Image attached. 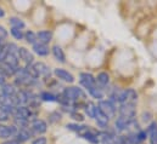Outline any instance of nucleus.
<instances>
[{
    "instance_id": "obj_37",
    "label": "nucleus",
    "mask_w": 157,
    "mask_h": 144,
    "mask_svg": "<svg viewBox=\"0 0 157 144\" xmlns=\"http://www.w3.org/2000/svg\"><path fill=\"white\" fill-rule=\"evenodd\" d=\"M4 16H5V11L0 7V17H4Z\"/></svg>"
},
{
    "instance_id": "obj_2",
    "label": "nucleus",
    "mask_w": 157,
    "mask_h": 144,
    "mask_svg": "<svg viewBox=\"0 0 157 144\" xmlns=\"http://www.w3.org/2000/svg\"><path fill=\"white\" fill-rule=\"evenodd\" d=\"M62 96H63L68 102H71V101H78V99H84V98H85V93L82 91V88L75 87V86L65 88Z\"/></svg>"
},
{
    "instance_id": "obj_31",
    "label": "nucleus",
    "mask_w": 157,
    "mask_h": 144,
    "mask_svg": "<svg viewBox=\"0 0 157 144\" xmlns=\"http://www.w3.org/2000/svg\"><path fill=\"white\" fill-rule=\"evenodd\" d=\"M7 38V32H6V29L2 27V26H0V45H4L2 42H4V40Z\"/></svg>"
},
{
    "instance_id": "obj_36",
    "label": "nucleus",
    "mask_w": 157,
    "mask_h": 144,
    "mask_svg": "<svg viewBox=\"0 0 157 144\" xmlns=\"http://www.w3.org/2000/svg\"><path fill=\"white\" fill-rule=\"evenodd\" d=\"M2 144H21V142H20V141H17V139L15 138V139H9V141L4 142Z\"/></svg>"
},
{
    "instance_id": "obj_24",
    "label": "nucleus",
    "mask_w": 157,
    "mask_h": 144,
    "mask_svg": "<svg viewBox=\"0 0 157 144\" xmlns=\"http://www.w3.org/2000/svg\"><path fill=\"white\" fill-rule=\"evenodd\" d=\"M110 81V76L107 73H100L96 77V82H99L101 86H106Z\"/></svg>"
},
{
    "instance_id": "obj_8",
    "label": "nucleus",
    "mask_w": 157,
    "mask_h": 144,
    "mask_svg": "<svg viewBox=\"0 0 157 144\" xmlns=\"http://www.w3.org/2000/svg\"><path fill=\"white\" fill-rule=\"evenodd\" d=\"M134 122V119L132 117H127V116H119L116 120V128L118 131H123L127 130L128 127L132 126V124Z\"/></svg>"
},
{
    "instance_id": "obj_28",
    "label": "nucleus",
    "mask_w": 157,
    "mask_h": 144,
    "mask_svg": "<svg viewBox=\"0 0 157 144\" xmlns=\"http://www.w3.org/2000/svg\"><path fill=\"white\" fill-rule=\"evenodd\" d=\"M89 93L94 97V98H102V92H101V90L100 88H98V86H95V87H93V88H90L89 90Z\"/></svg>"
},
{
    "instance_id": "obj_9",
    "label": "nucleus",
    "mask_w": 157,
    "mask_h": 144,
    "mask_svg": "<svg viewBox=\"0 0 157 144\" xmlns=\"http://www.w3.org/2000/svg\"><path fill=\"white\" fill-rule=\"evenodd\" d=\"M119 116H127L134 119L135 116V104H121Z\"/></svg>"
},
{
    "instance_id": "obj_6",
    "label": "nucleus",
    "mask_w": 157,
    "mask_h": 144,
    "mask_svg": "<svg viewBox=\"0 0 157 144\" xmlns=\"http://www.w3.org/2000/svg\"><path fill=\"white\" fill-rule=\"evenodd\" d=\"M18 132V128L12 125V126H6V125H0V138H10L12 136H16Z\"/></svg>"
},
{
    "instance_id": "obj_33",
    "label": "nucleus",
    "mask_w": 157,
    "mask_h": 144,
    "mask_svg": "<svg viewBox=\"0 0 157 144\" xmlns=\"http://www.w3.org/2000/svg\"><path fill=\"white\" fill-rule=\"evenodd\" d=\"M48 143V141H46V138L45 137H38L37 139H34L32 144H46Z\"/></svg>"
},
{
    "instance_id": "obj_10",
    "label": "nucleus",
    "mask_w": 157,
    "mask_h": 144,
    "mask_svg": "<svg viewBox=\"0 0 157 144\" xmlns=\"http://www.w3.org/2000/svg\"><path fill=\"white\" fill-rule=\"evenodd\" d=\"M31 128L33 132L41 135V133H45L46 130H48V125L44 120H40V119H36L32 124H31Z\"/></svg>"
},
{
    "instance_id": "obj_12",
    "label": "nucleus",
    "mask_w": 157,
    "mask_h": 144,
    "mask_svg": "<svg viewBox=\"0 0 157 144\" xmlns=\"http://www.w3.org/2000/svg\"><path fill=\"white\" fill-rule=\"evenodd\" d=\"M55 75L60 79V80H62V81H66V82H70V84H72L73 81H75V77H73V75L71 74V73H68L67 70H65V69H55Z\"/></svg>"
},
{
    "instance_id": "obj_18",
    "label": "nucleus",
    "mask_w": 157,
    "mask_h": 144,
    "mask_svg": "<svg viewBox=\"0 0 157 144\" xmlns=\"http://www.w3.org/2000/svg\"><path fill=\"white\" fill-rule=\"evenodd\" d=\"M52 53H54L55 58H56L59 62H61V63H65V53H63L62 49H61L59 45H55V46H52Z\"/></svg>"
},
{
    "instance_id": "obj_30",
    "label": "nucleus",
    "mask_w": 157,
    "mask_h": 144,
    "mask_svg": "<svg viewBox=\"0 0 157 144\" xmlns=\"http://www.w3.org/2000/svg\"><path fill=\"white\" fill-rule=\"evenodd\" d=\"M9 117H10V114H9L7 111H5L4 109L0 108V122H5V121H7Z\"/></svg>"
},
{
    "instance_id": "obj_19",
    "label": "nucleus",
    "mask_w": 157,
    "mask_h": 144,
    "mask_svg": "<svg viewBox=\"0 0 157 144\" xmlns=\"http://www.w3.org/2000/svg\"><path fill=\"white\" fill-rule=\"evenodd\" d=\"M17 93V90L15 87V85L12 84H5L2 86V96H15Z\"/></svg>"
},
{
    "instance_id": "obj_4",
    "label": "nucleus",
    "mask_w": 157,
    "mask_h": 144,
    "mask_svg": "<svg viewBox=\"0 0 157 144\" xmlns=\"http://www.w3.org/2000/svg\"><path fill=\"white\" fill-rule=\"evenodd\" d=\"M15 116V119H22V120H28L31 116H32V110L25 106H20V107H16L13 109L12 114Z\"/></svg>"
},
{
    "instance_id": "obj_17",
    "label": "nucleus",
    "mask_w": 157,
    "mask_h": 144,
    "mask_svg": "<svg viewBox=\"0 0 157 144\" xmlns=\"http://www.w3.org/2000/svg\"><path fill=\"white\" fill-rule=\"evenodd\" d=\"M147 132H149V135H150V143L157 144V124L156 122H152V124L149 126Z\"/></svg>"
},
{
    "instance_id": "obj_13",
    "label": "nucleus",
    "mask_w": 157,
    "mask_h": 144,
    "mask_svg": "<svg viewBox=\"0 0 157 144\" xmlns=\"http://www.w3.org/2000/svg\"><path fill=\"white\" fill-rule=\"evenodd\" d=\"M52 39V33L50 31H40L37 33V40L40 44L46 45L48 42H50Z\"/></svg>"
},
{
    "instance_id": "obj_3",
    "label": "nucleus",
    "mask_w": 157,
    "mask_h": 144,
    "mask_svg": "<svg viewBox=\"0 0 157 144\" xmlns=\"http://www.w3.org/2000/svg\"><path fill=\"white\" fill-rule=\"evenodd\" d=\"M99 109L102 114H105L109 119L113 117L116 114V108L110 101H100L99 102Z\"/></svg>"
},
{
    "instance_id": "obj_26",
    "label": "nucleus",
    "mask_w": 157,
    "mask_h": 144,
    "mask_svg": "<svg viewBox=\"0 0 157 144\" xmlns=\"http://www.w3.org/2000/svg\"><path fill=\"white\" fill-rule=\"evenodd\" d=\"M25 39L27 40V42H29V44H36L38 40H37V34L34 33V32H32V31H28L26 34H25Z\"/></svg>"
},
{
    "instance_id": "obj_5",
    "label": "nucleus",
    "mask_w": 157,
    "mask_h": 144,
    "mask_svg": "<svg viewBox=\"0 0 157 144\" xmlns=\"http://www.w3.org/2000/svg\"><path fill=\"white\" fill-rule=\"evenodd\" d=\"M80 84L89 91L90 88L96 86V79L89 73H82L80 74Z\"/></svg>"
},
{
    "instance_id": "obj_20",
    "label": "nucleus",
    "mask_w": 157,
    "mask_h": 144,
    "mask_svg": "<svg viewBox=\"0 0 157 144\" xmlns=\"http://www.w3.org/2000/svg\"><path fill=\"white\" fill-rule=\"evenodd\" d=\"M16 139L17 141H20V142H26V141H28L29 138H31V132L27 130V128H20L18 130V132H17V135H16Z\"/></svg>"
},
{
    "instance_id": "obj_23",
    "label": "nucleus",
    "mask_w": 157,
    "mask_h": 144,
    "mask_svg": "<svg viewBox=\"0 0 157 144\" xmlns=\"http://www.w3.org/2000/svg\"><path fill=\"white\" fill-rule=\"evenodd\" d=\"M82 137H83L84 139H86V141H89V142H91V143H94V144L99 143V138H98V135H96V133H94V132H91L90 130H89L86 133H84Z\"/></svg>"
},
{
    "instance_id": "obj_34",
    "label": "nucleus",
    "mask_w": 157,
    "mask_h": 144,
    "mask_svg": "<svg viewBox=\"0 0 157 144\" xmlns=\"http://www.w3.org/2000/svg\"><path fill=\"white\" fill-rule=\"evenodd\" d=\"M136 138H138V141H139V142L144 141V139L146 138V132H144V131L138 132V133H136Z\"/></svg>"
},
{
    "instance_id": "obj_7",
    "label": "nucleus",
    "mask_w": 157,
    "mask_h": 144,
    "mask_svg": "<svg viewBox=\"0 0 157 144\" xmlns=\"http://www.w3.org/2000/svg\"><path fill=\"white\" fill-rule=\"evenodd\" d=\"M18 57L26 63V66H29L33 63L34 61V56L32 52H29V50H27L26 47H18Z\"/></svg>"
},
{
    "instance_id": "obj_15",
    "label": "nucleus",
    "mask_w": 157,
    "mask_h": 144,
    "mask_svg": "<svg viewBox=\"0 0 157 144\" xmlns=\"http://www.w3.org/2000/svg\"><path fill=\"white\" fill-rule=\"evenodd\" d=\"M94 119H95V120L98 121V124H99L100 126H102V127H106L107 124H109V120H110L105 114H102V113L100 111V109L99 108H96V110H95Z\"/></svg>"
},
{
    "instance_id": "obj_35",
    "label": "nucleus",
    "mask_w": 157,
    "mask_h": 144,
    "mask_svg": "<svg viewBox=\"0 0 157 144\" xmlns=\"http://www.w3.org/2000/svg\"><path fill=\"white\" fill-rule=\"evenodd\" d=\"M71 116H72V119H75V120H77V121H83V120H84L83 115H80L78 113H71Z\"/></svg>"
},
{
    "instance_id": "obj_21",
    "label": "nucleus",
    "mask_w": 157,
    "mask_h": 144,
    "mask_svg": "<svg viewBox=\"0 0 157 144\" xmlns=\"http://www.w3.org/2000/svg\"><path fill=\"white\" fill-rule=\"evenodd\" d=\"M0 72L1 74L6 77V76H12V75H15V73H16V69H13V68H11L10 66H7L6 63H0Z\"/></svg>"
},
{
    "instance_id": "obj_11",
    "label": "nucleus",
    "mask_w": 157,
    "mask_h": 144,
    "mask_svg": "<svg viewBox=\"0 0 157 144\" xmlns=\"http://www.w3.org/2000/svg\"><path fill=\"white\" fill-rule=\"evenodd\" d=\"M33 67H34V69L37 70L39 76H44L45 79H49V77H50V75H51L50 68H49L45 63H43V62H37V63L33 64Z\"/></svg>"
},
{
    "instance_id": "obj_32",
    "label": "nucleus",
    "mask_w": 157,
    "mask_h": 144,
    "mask_svg": "<svg viewBox=\"0 0 157 144\" xmlns=\"http://www.w3.org/2000/svg\"><path fill=\"white\" fill-rule=\"evenodd\" d=\"M50 121L51 122H56V121H59L60 119H61V115L57 113V111H55V113H52V114H50Z\"/></svg>"
},
{
    "instance_id": "obj_25",
    "label": "nucleus",
    "mask_w": 157,
    "mask_h": 144,
    "mask_svg": "<svg viewBox=\"0 0 157 144\" xmlns=\"http://www.w3.org/2000/svg\"><path fill=\"white\" fill-rule=\"evenodd\" d=\"M40 99L45 102H57V96L49 93V92H41L40 93Z\"/></svg>"
},
{
    "instance_id": "obj_22",
    "label": "nucleus",
    "mask_w": 157,
    "mask_h": 144,
    "mask_svg": "<svg viewBox=\"0 0 157 144\" xmlns=\"http://www.w3.org/2000/svg\"><path fill=\"white\" fill-rule=\"evenodd\" d=\"M10 24H11L12 28H17V29H22L26 26L25 22L18 17H11L10 18Z\"/></svg>"
},
{
    "instance_id": "obj_1",
    "label": "nucleus",
    "mask_w": 157,
    "mask_h": 144,
    "mask_svg": "<svg viewBox=\"0 0 157 144\" xmlns=\"http://www.w3.org/2000/svg\"><path fill=\"white\" fill-rule=\"evenodd\" d=\"M111 98L116 102H119L121 104H135L138 101V95L134 90L128 88V90H122V91H116Z\"/></svg>"
},
{
    "instance_id": "obj_16",
    "label": "nucleus",
    "mask_w": 157,
    "mask_h": 144,
    "mask_svg": "<svg viewBox=\"0 0 157 144\" xmlns=\"http://www.w3.org/2000/svg\"><path fill=\"white\" fill-rule=\"evenodd\" d=\"M33 50H34V52L37 53V55H39V56H48L49 55V47H48V45H44V44H40V42H36L34 45H33Z\"/></svg>"
},
{
    "instance_id": "obj_14",
    "label": "nucleus",
    "mask_w": 157,
    "mask_h": 144,
    "mask_svg": "<svg viewBox=\"0 0 157 144\" xmlns=\"http://www.w3.org/2000/svg\"><path fill=\"white\" fill-rule=\"evenodd\" d=\"M4 63H6L7 66H10L13 69H17L18 68V63H20V57L16 56V55L7 53L6 57H5V59H4Z\"/></svg>"
},
{
    "instance_id": "obj_29",
    "label": "nucleus",
    "mask_w": 157,
    "mask_h": 144,
    "mask_svg": "<svg viewBox=\"0 0 157 144\" xmlns=\"http://www.w3.org/2000/svg\"><path fill=\"white\" fill-rule=\"evenodd\" d=\"M11 35L13 36L15 39H17V40H21V39L25 38V34L22 33V31L17 29V28H11Z\"/></svg>"
},
{
    "instance_id": "obj_27",
    "label": "nucleus",
    "mask_w": 157,
    "mask_h": 144,
    "mask_svg": "<svg viewBox=\"0 0 157 144\" xmlns=\"http://www.w3.org/2000/svg\"><path fill=\"white\" fill-rule=\"evenodd\" d=\"M96 108H98V107H95L91 102H88V104H85V111H86V114H88L90 117H94Z\"/></svg>"
}]
</instances>
